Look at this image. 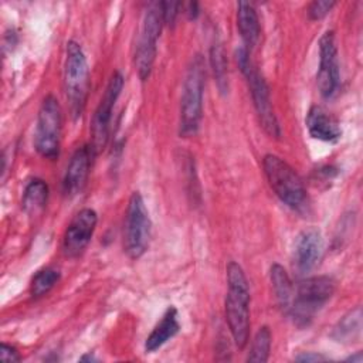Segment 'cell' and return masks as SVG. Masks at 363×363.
Wrapping results in <instances>:
<instances>
[{"instance_id": "cell-1", "label": "cell", "mask_w": 363, "mask_h": 363, "mask_svg": "<svg viewBox=\"0 0 363 363\" xmlns=\"http://www.w3.org/2000/svg\"><path fill=\"white\" fill-rule=\"evenodd\" d=\"M227 272V294L224 301L225 320L238 349H244L250 337V285L244 269L235 261H230Z\"/></svg>"}, {"instance_id": "cell-2", "label": "cell", "mask_w": 363, "mask_h": 363, "mask_svg": "<svg viewBox=\"0 0 363 363\" xmlns=\"http://www.w3.org/2000/svg\"><path fill=\"white\" fill-rule=\"evenodd\" d=\"M262 170L269 187L289 208L303 213L309 207V199L301 176L282 157L267 153L262 157Z\"/></svg>"}, {"instance_id": "cell-3", "label": "cell", "mask_w": 363, "mask_h": 363, "mask_svg": "<svg viewBox=\"0 0 363 363\" xmlns=\"http://www.w3.org/2000/svg\"><path fill=\"white\" fill-rule=\"evenodd\" d=\"M206 67L200 54H196L187 67L180 99V136H194L199 132L203 113V94Z\"/></svg>"}, {"instance_id": "cell-4", "label": "cell", "mask_w": 363, "mask_h": 363, "mask_svg": "<svg viewBox=\"0 0 363 363\" xmlns=\"http://www.w3.org/2000/svg\"><path fill=\"white\" fill-rule=\"evenodd\" d=\"M336 282L328 275L306 277L294 288V298L288 315L298 326H308L315 313L332 298Z\"/></svg>"}, {"instance_id": "cell-5", "label": "cell", "mask_w": 363, "mask_h": 363, "mask_svg": "<svg viewBox=\"0 0 363 363\" xmlns=\"http://www.w3.org/2000/svg\"><path fill=\"white\" fill-rule=\"evenodd\" d=\"M237 64L247 78L250 92L252 96V104L259 121V125L262 126L264 132L275 139L281 138V126L277 119V115L274 112L271 98H269V88L265 82L264 77L259 74L257 67L250 58V51L245 47H240L235 52Z\"/></svg>"}, {"instance_id": "cell-6", "label": "cell", "mask_w": 363, "mask_h": 363, "mask_svg": "<svg viewBox=\"0 0 363 363\" xmlns=\"http://www.w3.org/2000/svg\"><path fill=\"white\" fill-rule=\"evenodd\" d=\"M89 89L86 57L77 41H68L64 62V91L74 118L82 115Z\"/></svg>"}, {"instance_id": "cell-7", "label": "cell", "mask_w": 363, "mask_h": 363, "mask_svg": "<svg viewBox=\"0 0 363 363\" xmlns=\"http://www.w3.org/2000/svg\"><path fill=\"white\" fill-rule=\"evenodd\" d=\"M152 221L139 191H133L128 200L123 221V250L129 258H140L149 248Z\"/></svg>"}, {"instance_id": "cell-8", "label": "cell", "mask_w": 363, "mask_h": 363, "mask_svg": "<svg viewBox=\"0 0 363 363\" xmlns=\"http://www.w3.org/2000/svg\"><path fill=\"white\" fill-rule=\"evenodd\" d=\"M62 115L58 99L47 95L38 109L37 125L34 132V147L37 153L48 160H54L60 155Z\"/></svg>"}, {"instance_id": "cell-9", "label": "cell", "mask_w": 363, "mask_h": 363, "mask_svg": "<svg viewBox=\"0 0 363 363\" xmlns=\"http://www.w3.org/2000/svg\"><path fill=\"white\" fill-rule=\"evenodd\" d=\"M163 26L159 3L152 4L143 16L142 30L135 52V67L142 81H146L152 72L156 58V43Z\"/></svg>"}, {"instance_id": "cell-10", "label": "cell", "mask_w": 363, "mask_h": 363, "mask_svg": "<svg viewBox=\"0 0 363 363\" xmlns=\"http://www.w3.org/2000/svg\"><path fill=\"white\" fill-rule=\"evenodd\" d=\"M123 77L119 71H115L104 91V95L94 112L92 121H91V135H92V147L95 152H101L108 142L109 136V125L112 119V111L113 106L122 92L123 88Z\"/></svg>"}, {"instance_id": "cell-11", "label": "cell", "mask_w": 363, "mask_h": 363, "mask_svg": "<svg viewBox=\"0 0 363 363\" xmlns=\"http://www.w3.org/2000/svg\"><path fill=\"white\" fill-rule=\"evenodd\" d=\"M319 92L323 98L336 95L340 82L337 47L333 31H326L319 40V69L316 74Z\"/></svg>"}, {"instance_id": "cell-12", "label": "cell", "mask_w": 363, "mask_h": 363, "mask_svg": "<svg viewBox=\"0 0 363 363\" xmlns=\"http://www.w3.org/2000/svg\"><path fill=\"white\" fill-rule=\"evenodd\" d=\"M98 214L95 210L85 207L79 210L68 224L64 240H62V250L64 254L69 258H75L84 252L86 245L89 244L94 231L96 228Z\"/></svg>"}, {"instance_id": "cell-13", "label": "cell", "mask_w": 363, "mask_h": 363, "mask_svg": "<svg viewBox=\"0 0 363 363\" xmlns=\"http://www.w3.org/2000/svg\"><path fill=\"white\" fill-rule=\"evenodd\" d=\"M323 255V237L318 228H306L301 231L294 242L292 265L299 274L311 272L322 259Z\"/></svg>"}, {"instance_id": "cell-14", "label": "cell", "mask_w": 363, "mask_h": 363, "mask_svg": "<svg viewBox=\"0 0 363 363\" xmlns=\"http://www.w3.org/2000/svg\"><path fill=\"white\" fill-rule=\"evenodd\" d=\"M95 155L96 152L91 143L82 145L74 152L62 179V191L65 196H77L84 190Z\"/></svg>"}, {"instance_id": "cell-15", "label": "cell", "mask_w": 363, "mask_h": 363, "mask_svg": "<svg viewBox=\"0 0 363 363\" xmlns=\"http://www.w3.org/2000/svg\"><path fill=\"white\" fill-rule=\"evenodd\" d=\"M306 128L313 139L322 142H336L342 135L336 118L318 105L311 106L306 115Z\"/></svg>"}, {"instance_id": "cell-16", "label": "cell", "mask_w": 363, "mask_h": 363, "mask_svg": "<svg viewBox=\"0 0 363 363\" xmlns=\"http://www.w3.org/2000/svg\"><path fill=\"white\" fill-rule=\"evenodd\" d=\"M179 329H180V325L177 320V309L174 306H169L164 311L162 319L156 323L150 335L146 337V342H145L146 353H152L160 349L166 342H169L172 337L177 335Z\"/></svg>"}, {"instance_id": "cell-17", "label": "cell", "mask_w": 363, "mask_h": 363, "mask_svg": "<svg viewBox=\"0 0 363 363\" xmlns=\"http://www.w3.org/2000/svg\"><path fill=\"white\" fill-rule=\"evenodd\" d=\"M237 27L242 38L244 47L250 51L259 40V18L255 7L248 1L237 3Z\"/></svg>"}, {"instance_id": "cell-18", "label": "cell", "mask_w": 363, "mask_h": 363, "mask_svg": "<svg viewBox=\"0 0 363 363\" xmlns=\"http://www.w3.org/2000/svg\"><path fill=\"white\" fill-rule=\"evenodd\" d=\"M269 278H271L272 291L279 308L285 313H288L292 303V298H294V285L288 272L282 265L272 264L269 269Z\"/></svg>"}, {"instance_id": "cell-19", "label": "cell", "mask_w": 363, "mask_h": 363, "mask_svg": "<svg viewBox=\"0 0 363 363\" xmlns=\"http://www.w3.org/2000/svg\"><path fill=\"white\" fill-rule=\"evenodd\" d=\"M48 200V186L41 179H33L28 182V184L24 189L23 193V210L28 216H37L40 214Z\"/></svg>"}, {"instance_id": "cell-20", "label": "cell", "mask_w": 363, "mask_h": 363, "mask_svg": "<svg viewBox=\"0 0 363 363\" xmlns=\"http://www.w3.org/2000/svg\"><path fill=\"white\" fill-rule=\"evenodd\" d=\"M362 330V309L360 306L349 311L333 328L332 337L336 342H353L360 336Z\"/></svg>"}, {"instance_id": "cell-21", "label": "cell", "mask_w": 363, "mask_h": 363, "mask_svg": "<svg viewBox=\"0 0 363 363\" xmlns=\"http://www.w3.org/2000/svg\"><path fill=\"white\" fill-rule=\"evenodd\" d=\"M210 65L213 68L216 84L221 94L228 92V69H227V57L223 44L217 40L210 47Z\"/></svg>"}, {"instance_id": "cell-22", "label": "cell", "mask_w": 363, "mask_h": 363, "mask_svg": "<svg viewBox=\"0 0 363 363\" xmlns=\"http://www.w3.org/2000/svg\"><path fill=\"white\" fill-rule=\"evenodd\" d=\"M271 340L272 335L268 326H261L251 343L250 353L247 356V362L252 363H264L269 359V350H271Z\"/></svg>"}, {"instance_id": "cell-23", "label": "cell", "mask_w": 363, "mask_h": 363, "mask_svg": "<svg viewBox=\"0 0 363 363\" xmlns=\"http://www.w3.org/2000/svg\"><path fill=\"white\" fill-rule=\"evenodd\" d=\"M60 281V271L51 267L43 268L35 272L31 278L30 284V294L33 298H40L48 294Z\"/></svg>"}, {"instance_id": "cell-24", "label": "cell", "mask_w": 363, "mask_h": 363, "mask_svg": "<svg viewBox=\"0 0 363 363\" xmlns=\"http://www.w3.org/2000/svg\"><path fill=\"white\" fill-rule=\"evenodd\" d=\"M336 6L335 1H329V0H315L308 6V16L311 20L316 21V20H322L323 17H326L332 9Z\"/></svg>"}, {"instance_id": "cell-25", "label": "cell", "mask_w": 363, "mask_h": 363, "mask_svg": "<svg viewBox=\"0 0 363 363\" xmlns=\"http://www.w3.org/2000/svg\"><path fill=\"white\" fill-rule=\"evenodd\" d=\"M159 7H160L163 24L173 26L179 13H180V9L183 7V4L180 1H160Z\"/></svg>"}, {"instance_id": "cell-26", "label": "cell", "mask_w": 363, "mask_h": 363, "mask_svg": "<svg viewBox=\"0 0 363 363\" xmlns=\"http://www.w3.org/2000/svg\"><path fill=\"white\" fill-rule=\"evenodd\" d=\"M0 359L3 362H20L21 356H20V353L17 352V349L14 346L7 345V343H1V346H0Z\"/></svg>"}, {"instance_id": "cell-27", "label": "cell", "mask_w": 363, "mask_h": 363, "mask_svg": "<svg viewBox=\"0 0 363 363\" xmlns=\"http://www.w3.org/2000/svg\"><path fill=\"white\" fill-rule=\"evenodd\" d=\"M296 362H320V360H326L325 356L319 354V353H313V352H306V353H302L299 356L295 357Z\"/></svg>"}, {"instance_id": "cell-28", "label": "cell", "mask_w": 363, "mask_h": 363, "mask_svg": "<svg viewBox=\"0 0 363 363\" xmlns=\"http://www.w3.org/2000/svg\"><path fill=\"white\" fill-rule=\"evenodd\" d=\"M186 13L190 20H196L200 14V6L197 1H190L186 4Z\"/></svg>"}, {"instance_id": "cell-29", "label": "cell", "mask_w": 363, "mask_h": 363, "mask_svg": "<svg viewBox=\"0 0 363 363\" xmlns=\"http://www.w3.org/2000/svg\"><path fill=\"white\" fill-rule=\"evenodd\" d=\"M347 360H349V362L362 363V360H363V354H362V352H356V354H354V356H350Z\"/></svg>"}, {"instance_id": "cell-30", "label": "cell", "mask_w": 363, "mask_h": 363, "mask_svg": "<svg viewBox=\"0 0 363 363\" xmlns=\"http://www.w3.org/2000/svg\"><path fill=\"white\" fill-rule=\"evenodd\" d=\"M81 362H85V360H96L94 356H91V354H85V356H82L81 359H79Z\"/></svg>"}]
</instances>
